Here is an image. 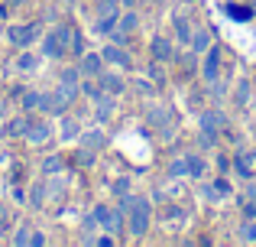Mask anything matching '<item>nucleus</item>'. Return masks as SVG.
<instances>
[{
  "instance_id": "nucleus-1",
  "label": "nucleus",
  "mask_w": 256,
  "mask_h": 247,
  "mask_svg": "<svg viewBox=\"0 0 256 247\" xmlns=\"http://www.w3.org/2000/svg\"><path fill=\"white\" fill-rule=\"evenodd\" d=\"M150 221H152V205H150V198L133 195V205H130V211H126V231H130L133 237H143L146 231H150Z\"/></svg>"
},
{
  "instance_id": "nucleus-2",
  "label": "nucleus",
  "mask_w": 256,
  "mask_h": 247,
  "mask_svg": "<svg viewBox=\"0 0 256 247\" xmlns=\"http://www.w3.org/2000/svg\"><path fill=\"white\" fill-rule=\"evenodd\" d=\"M72 26H56V30L49 33V36L42 39V52L49 59H58V56H65L68 52V46H72Z\"/></svg>"
},
{
  "instance_id": "nucleus-3",
  "label": "nucleus",
  "mask_w": 256,
  "mask_h": 247,
  "mask_svg": "<svg viewBox=\"0 0 256 247\" xmlns=\"http://www.w3.org/2000/svg\"><path fill=\"white\" fill-rule=\"evenodd\" d=\"M94 221H98L104 231H110V234H124L126 215L117 208V205H114V208H107V205H98V208H94Z\"/></svg>"
},
{
  "instance_id": "nucleus-4",
  "label": "nucleus",
  "mask_w": 256,
  "mask_h": 247,
  "mask_svg": "<svg viewBox=\"0 0 256 247\" xmlns=\"http://www.w3.org/2000/svg\"><path fill=\"white\" fill-rule=\"evenodd\" d=\"M150 56L156 59V62H172V59L178 56V49H175L172 39H166V36H152V43H150Z\"/></svg>"
},
{
  "instance_id": "nucleus-5",
  "label": "nucleus",
  "mask_w": 256,
  "mask_h": 247,
  "mask_svg": "<svg viewBox=\"0 0 256 247\" xmlns=\"http://www.w3.org/2000/svg\"><path fill=\"white\" fill-rule=\"evenodd\" d=\"M39 36V23H26V26H10V30H6V39H10L13 46H20V49H23V46H30L32 39Z\"/></svg>"
},
{
  "instance_id": "nucleus-6",
  "label": "nucleus",
  "mask_w": 256,
  "mask_h": 247,
  "mask_svg": "<svg viewBox=\"0 0 256 247\" xmlns=\"http://www.w3.org/2000/svg\"><path fill=\"white\" fill-rule=\"evenodd\" d=\"M218 69H220V46H211L204 52V62H201V78L204 82H218Z\"/></svg>"
},
{
  "instance_id": "nucleus-7",
  "label": "nucleus",
  "mask_w": 256,
  "mask_h": 247,
  "mask_svg": "<svg viewBox=\"0 0 256 247\" xmlns=\"http://www.w3.org/2000/svg\"><path fill=\"white\" fill-rule=\"evenodd\" d=\"M100 56H104V62H110V65H120V69H133L130 52H126V49H120L117 43L104 46V49H100Z\"/></svg>"
},
{
  "instance_id": "nucleus-8",
  "label": "nucleus",
  "mask_w": 256,
  "mask_h": 247,
  "mask_svg": "<svg viewBox=\"0 0 256 247\" xmlns=\"http://www.w3.org/2000/svg\"><path fill=\"white\" fill-rule=\"evenodd\" d=\"M198 127H201V130H211V133L224 130V127H227V117H224V111H218V108H211V111H201V117H198Z\"/></svg>"
},
{
  "instance_id": "nucleus-9",
  "label": "nucleus",
  "mask_w": 256,
  "mask_h": 247,
  "mask_svg": "<svg viewBox=\"0 0 256 247\" xmlns=\"http://www.w3.org/2000/svg\"><path fill=\"white\" fill-rule=\"evenodd\" d=\"M188 46H192V52H194V56H204V52L208 49H211V46H214V36H211V30H208V26H201V30H194L192 33V43H188Z\"/></svg>"
},
{
  "instance_id": "nucleus-10",
  "label": "nucleus",
  "mask_w": 256,
  "mask_h": 247,
  "mask_svg": "<svg viewBox=\"0 0 256 247\" xmlns=\"http://www.w3.org/2000/svg\"><path fill=\"white\" fill-rule=\"evenodd\" d=\"M104 65H107L104 56H98V52H84L78 69H82V75H88V78H98L100 72H104Z\"/></svg>"
},
{
  "instance_id": "nucleus-11",
  "label": "nucleus",
  "mask_w": 256,
  "mask_h": 247,
  "mask_svg": "<svg viewBox=\"0 0 256 247\" xmlns=\"http://www.w3.org/2000/svg\"><path fill=\"white\" fill-rule=\"evenodd\" d=\"M98 82H100V91H107V95H124V88H126L124 78L114 75V72H100Z\"/></svg>"
},
{
  "instance_id": "nucleus-12",
  "label": "nucleus",
  "mask_w": 256,
  "mask_h": 247,
  "mask_svg": "<svg viewBox=\"0 0 256 247\" xmlns=\"http://www.w3.org/2000/svg\"><path fill=\"white\" fill-rule=\"evenodd\" d=\"M94 20H120V0H98Z\"/></svg>"
},
{
  "instance_id": "nucleus-13",
  "label": "nucleus",
  "mask_w": 256,
  "mask_h": 247,
  "mask_svg": "<svg viewBox=\"0 0 256 247\" xmlns=\"http://www.w3.org/2000/svg\"><path fill=\"white\" fill-rule=\"evenodd\" d=\"M234 169L240 172V179H253V172H256L253 153H237V156H234Z\"/></svg>"
},
{
  "instance_id": "nucleus-14",
  "label": "nucleus",
  "mask_w": 256,
  "mask_h": 247,
  "mask_svg": "<svg viewBox=\"0 0 256 247\" xmlns=\"http://www.w3.org/2000/svg\"><path fill=\"white\" fill-rule=\"evenodd\" d=\"M117 30L124 33V36L136 33L140 30V13L136 10H124V13H120V20H117Z\"/></svg>"
},
{
  "instance_id": "nucleus-15",
  "label": "nucleus",
  "mask_w": 256,
  "mask_h": 247,
  "mask_svg": "<svg viewBox=\"0 0 256 247\" xmlns=\"http://www.w3.org/2000/svg\"><path fill=\"white\" fill-rule=\"evenodd\" d=\"M49 137H52L49 124H30L26 127V140H30V143H46Z\"/></svg>"
},
{
  "instance_id": "nucleus-16",
  "label": "nucleus",
  "mask_w": 256,
  "mask_h": 247,
  "mask_svg": "<svg viewBox=\"0 0 256 247\" xmlns=\"http://www.w3.org/2000/svg\"><path fill=\"white\" fill-rule=\"evenodd\" d=\"M114 114V95H107V91H100L98 95V121L104 124L107 117Z\"/></svg>"
},
{
  "instance_id": "nucleus-17",
  "label": "nucleus",
  "mask_w": 256,
  "mask_h": 247,
  "mask_svg": "<svg viewBox=\"0 0 256 247\" xmlns=\"http://www.w3.org/2000/svg\"><path fill=\"white\" fill-rule=\"evenodd\" d=\"M172 23H175V36H178V43L188 46V43H192V33H194L192 26H188V20H185V17H175Z\"/></svg>"
},
{
  "instance_id": "nucleus-18",
  "label": "nucleus",
  "mask_w": 256,
  "mask_h": 247,
  "mask_svg": "<svg viewBox=\"0 0 256 247\" xmlns=\"http://www.w3.org/2000/svg\"><path fill=\"white\" fill-rule=\"evenodd\" d=\"M237 237L244 244H256V218H246V221L240 224V228H237Z\"/></svg>"
},
{
  "instance_id": "nucleus-19",
  "label": "nucleus",
  "mask_w": 256,
  "mask_h": 247,
  "mask_svg": "<svg viewBox=\"0 0 256 247\" xmlns=\"http://www.w3.org/2000/svg\"><path fill=\"white\" fill-rule=\"evenodd\" d=\"M204 169H208L204 159H201L198 153H188V176H192V179H201V176H204Z\"/></svg>"
},
{
  "instance_id": "nucleus-20",
  "label": "nucleus",
  "mask_w": 256,
  "mask_h": 247,
  "mask_svg": "<svg viewBox=\"0 0 256 247\" xmlns=\"http://www.w3.org/2000/svg\"><path fill=\"white\" fill-rule=\"evenodd\" d=\"M26 127H30L26 117H13V121L6 124V137H26Z\"/></svg>"
},
{
  "instance_id": "nucleus-21",
  "label": "nucleus",
  "mask_w": 256,
  "mask_h": 247,
  "mask_svg": "<svg viewBox=\"0 0 256 247\" xmlns=\"http://www.w3.org/2000/svg\"><path fill=\"white\" fill-rule=\"evenodd\" d=\"M169 176H172V179H182V176H188V156H178V159H172V163H169Z\"/></svg>"
},
{
  "instance_id": "nucleus-22",
  "label": "nucleus",
  "mask_w": 256,
  "mask_h": 247,
  "mask_svg": "<svg viewBox=\"0 0 256 247\" xmlns=\"http://www.w3.org/2000/svg\"><path fill=\"white\" fill-rule=\"evenodd\" d=\"M234 101H237V104H246V101H250V82H246V78L237 85V88H234Z\"/></svg>"
},
{
  "instance_id": "nucleus-23",
  "label": "nucleus",
  "mask_w": 256,
  "mask_h": 247,
  "mask_svg": "<svg viewBox=\"0 0 256 247\" xmlns=\"http://www.w3.org/2000/svg\"><path fill=\"white\" fill-rule=\"evenodd\" d=\"M78 133H82V130H78V121L65 117V121H62V140H75Z\"/></svg>"
},
{
  "instance_id": "nucleus-24",
  "label": "nucleus",
  "mask_w": 256,
  "mask_h": 247,
  "mask_svg": "<svg viewBox=\"0 0 256 247\" xmlns=\"http://www.w3.org/2000/svg\"><path fill=\"white\" fill-rule=\"evenodd\" d=\"M84 146H88V150H100V146H104V133H100V130L84 133Z\"/></svg>"
},
{
  "instance_id": "nucleus-25",
  "label": "nucleus",
  "mask_w": 256,
  "mask_h": 247,
  "mask_svg": "<svg viewBox=\"0 0 256 247\" xmlns=\"http://www.w3.org/2000/svg\"><path fill=\"white\" fill-rule=\"evenodd\" d=\"M30 241H32V228H30V224H23V228L13 234V244H16V247H26Z\"/></svg>"
},
{
  "instance_id": "nucleus-26",
  "label": "nucleus",
  "mask_w": 256,
  "mask_h": 247,
  "mask_svg": "<svg viewBox=\"0 0 256 247\" xmlns=\"http://www.w3.org/2000/svg\"><path fill=\"white\" fill-rule=\"evenodd\" d=\"M62 156H49V159H46V163H42V172H49V176H52V172H62Z\"/></svg>"
},
{
  "instance_id": "nucleus-27",
  "label": "nucleus",
  "mask_w": 256,
  "mask_h": 247,
  "mask_svg": "<svg viewBox=\"0 0 256 247\" xmlns=\"http://www.w3.org/2000/svg\"><path fill=\"white\" fill-rule=\"evenodd\" d=\"M39 101H42V95H39V91H26V95H23V108L26 111L39 108Z\"/></svg>"
},
{
  "instance_id": "nucleus-28",
  "label": "nucleus",
  "mask_w": 256,
  "mask_h": 247,
  "mask_svg": "<svg viewBox=\"0 0 256 247\" xmlns=\"http://www.w3.org/2000/svg\"><path fill=\"white\" fill-rule=\"evenodd\" d=\"M75 56H84V43H82V33H72V46H68Z\"/></svg>"
},
{
  "instance_id": "nucleus-29",
  "label": "nucleus",
  "mask_w": 256,
  "mask_h": 247,
  "mask_svg": "<svg viewBox=\"0 0 256 247\" xmlns=\"http://www.w3.org/2000/svg\"><path fill=\"white\" fill-rule=\"evenodd\" d=\"M150 78H152V82H162V78H166L162 62H156V59H152V65H150Z\"/></svg>"
},
{
  "instance_id": "nucleus-30",
  "label": "nucleus",
  "mask_w": 256,
  "mask_h": 247,
  "mask_svg": "<svg viewBox=\"0 0 256 247\" xmlns=\"http://www.w3.org/2000/svg\"><path fill=\"white\" fill-rule=\"evenodd\" d=\"M82 91H84L88 98H94V101H98V95H100V82H98V85H94V82H88V85H82Z\"/></svg>"
},
{
  "instance_id": "nucleus-31",
  "label": "nucleus",
  "mask_w": 256,
  "mask_h": 247,
  "mask_svg": "<svg viewBox=\"0 0 256 247\" xmlns=\"http://www.w3.org/2000/svg\"><path fill=\"white\" fill-rule=\"evenodd\" d=\"M130 192V179H117L114 182V195H126Z\"/></svg>"
},
{
  "instance_id": "nucleus-32",
  "label": "nucleus",
  "mask_w": 256,
  "mask_h": 247,
  "mask_svg": "<svg viewBox=\"0 0 256 247\" xmlns=\"http://www.w3.org/2000/svg\"><path fill=\"white\" fill-rule=\"evenodd\" d=\"M20 69H26V72H30V69H36V56H20Z\"/></svg>"
},
{
  "instance_id": "nucleus-33",
  "label": "nucleus",
  "mask_w": 256,
  "mask_h": 247,
  "mask_svg": "<svg viewBox=\"0 0 256 247\" xmlns=\"http://www.w3.org/2000/svg\"><path fill=\"white\" fill-rule=\"evenodd\" d=\"M42 195H46V189H42V185H36V189H32V195H30V202L39 208V205H42Z\"/></svg>"
},
{
  "instance_id": "nucleus-34",
  "label": "nucleus",
  "mask_w": 256,
  "mask_h": 247,
  "mask_svg": "<svg viewBox=\"0 0 256 247\" xmlns=\"http://www.w3.org/2000/svg\"><path fill=\"white\" fill-rule=\"evenodd\" d=\"M150 121H152V124H166V121H169V114L156 108V111H152V114H150Z\"/></svg>"
},
{
  "instance_id": "nucleus-35",
  "label": "nucleus",
  "mask_w": 256,
  "mask_h": 247,
  "mask_svg": "<svg viewBox=\"0 0 256 247\" xmlns=\"http://www.w3.org/2000/svg\"><path fill=\"white\" fill-rule=\"evenodd\" d=\"M78 163H82V166H91V163H94V156H91V150H88V146L78 153Z\"/></svg>"
},
{
  "instance_id": "nucleus-36",
  "label": "nucleus",
  "mask_w": 256,
  "mask_h": 247,
  "mask_svg": "<svg viewBox=\"0 0 256 247\" xmlns=\"http://www.w3.org/2000/svg\"><path fill=\"white\" fill-rule=\"evenodd\" d=\"M32 247H42L46 244V234H42V231H32V241H30Z\"/></svg>"
},
{
  "instance_id": "nucleus-37",
  "label": "nucleus",
  "mask_w": 256,
  "mask_h": 247,
  "mask_svg": "<svg viewBox=\"0 0 256 247\" xmlns=\"http://www.w3.org/2000/svg\"><path fill=\"white\" fill-rule=\"evenodd\" d=\"M244 218H256V202H246L244 205Z\"/></svg>"
},
{
  "instance_id": "nucleus-38",
  "label": "nucleus",
  "mask_w": 256,
  "mask_h": 247,
  "mask_svg": "<svg viewBox=\"0 0 256 247\" xmlns=\"http://www.w3.org/2000/svg\"><path fill=\"white\" fill-rule=\"evenodd\" d=\"M218 169L227 172V169H230V159H227V156H218Z\"/></svg>"
},
{
  "instance_id": "nucleus-39",
  "label": "nucleus",
  "mask_w": 256,
  "mask_h": 247,
  "mask_svg": "<svg viewBox=\"0 0 256 247\" xmlns=\"http://www.w3.org/2000/svg\"><path fill=\"white\" fill-rule=\"evenodd\" d=\"M136 88L143 91V95H152V85H146V82H136Z\"/></svg>"
},
{
  "instance_id": "nucleus-40",
  "label": "nucleus",
  "mask_w": 256,
  "mask_h": 247,
  "mask_svg": "<svg viewBox=\"0 0 256 247\" xmlns=\"http://www.w3.org/2000/svg\"><path fill=\"white\" fill-rule=\"evenodd\" d=\"M120 7H126V10H133V7H136V0H120Z\"/></svg>"
},
{
  "instance_id": "nucleus-41",
  "label": "nucleus",
  "mask_w": 256,
  "mask_h": 247,
  "mask_svg": "<svg viewBox=\"0 0 256 247\" xmlns=\"http://www.w3.org/2000/svg\"><path fill=\"white\" fill-rule=\"evenodd\" d=\"M4 221H6V215H4V208H0V228H4Z\"/></svg>"
},
{
  "instance_id": "nucleus-42",
  "label": "nucleus",
  "mask_w": 256,
  "mask_h": 247,
  "mask_svg": "<svg viewBox=\"0 0 256 247\" xmlns=\"http://www.w3.org/2000/svg\"><path fill=\"white\" fill-rule=\"evenodd\" d=\"M10 4H26V0H10Z\"/></svg>"
},
{
  "instance_id": "nucleus-43",
  "label": "nucleus",
  "mask_w": 256,
  "mask_h": 247,
  "mask_svg": "<svg viewBox=\"0 0 256 247\" xmlns=\"http://www.w3.org/2000/svg\"><path fill=\"white\" fill-rule=\"evenodd\" d=\"M0 117H4V101H0Z\"/></svg>"
},
{
  "instance_id": "nucleus-44",
  "label": "nucleus",
  "mask_w": 256,
  "mask_h": 247,
  "mask_svg": "<svg viewBox=\"0 0 256 247\" xmlns=\"http://www.w3.org/2000/svg\"><path fill=\"white\" fill-rule=\"evenodd\" d=\"M253 133H256V121H253Z\"/></svg>"
},
{
  "instance_id": "nucleus-45",
  "label": "nucleus",
  "mask_w": 256,
  "mask_h": 247,
  "mask_svg": "<svg viewBox=\"0 0 256 247\" xmlns=\"http://www.w3.org/2000/svg\"><path fill=\"white\" fill-rule=\"evenodd\" d=\"M185 4H194V0H185Z\"/></svg>"
}]
</instances>
